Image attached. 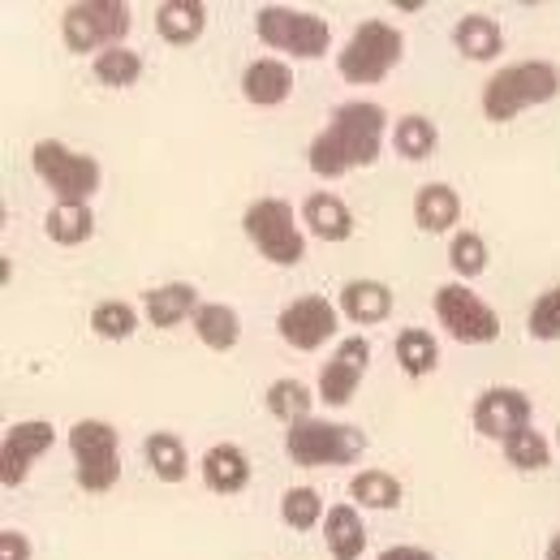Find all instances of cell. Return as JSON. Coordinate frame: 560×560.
<instances>
[{"mask_svg":"<svg viewBox=\"0 0 560 560\" xmlns=\"http://www.w3.org/2000/svg\"><path fill=\"white\" fill-rule=\"evenodd\" d=\"M384 130H388V113L371 100H350L332 113V121L311 139L306 164L315 177L337 182L353 168H371L384 151Z\"/></svg>","mask_w":560,"mask_h":560,"instance_id":"cell-1","label":"cell"},{"mask_svg":"<svg viewBox=\"0 0 560 560\" xmlns=\"http://www.w3.org/2000/svg\"><path fill=\"white\" fill-rule=\"evenodd\" d=\"M560 95V70L552 61H517V66H504L500 73H491L488 86H483V117L504 126L513 121L517 113L535 108V104H548Z\"/></svg>","mask_w":560,"mask_h":560,"instance_id":"cell-2","label":"cell"},{"mask_svg":"<svg viewBox=\"0 0 560 560\" xmlns=\"http://www.w3.org/2000/svg\"><path fill=\"white\" fill-rule=\"evenodd\" d=\"M284 453L293 466L319 470V466H350L366 453V435L350 422L306 419L284 431Z\"/></svg>","mask_w":560,"mask_h":560,"instance_id":"cell-3","label":"cell"},{"mask_svg":"<svg viewBox=\"0 0 560 560\" xmlns=\"http://www.w3.org/2000/svg\"><path fill=\"white\" fill-rule=\"evenodd\" d=\"M401 52H406V35L384 18H366L362 26H353L350 44L337 52V70L353 86H371L388 78V70L401 61Z\"/></svg>","mask_w":560,"mask_h":560,"instance_id":"cell-4","label":"cell"},{"mask_svg":"<svg viewBox=\"0 0 560 560\" xmlns=\"http://www.w3.org/2000/svg\"><path fill=\"white\" fill-rule=\"evenodd\" d=\"M31 168L57 195V203H91V195L100 190V160L70 151L57 139H39L31 147Z\"/></svg>","mask_w":560,"mask_h":560,"instance_id":"cell-5","label":"cell"},{"mask_svg":"<svg viewBox=\"0 0 560 560\" xmlns=\"http://www.w3.org/2000/svg\"><path fill=\"white\" fill-rule=\"evenodd\" d=\"M242 229L255 250L277 268H298L306 259V233L284 199H255L242 215Z\"/></svg>","mask_w":560,"mask_h":560,"instance_id":"cell-6","label":"cell"},{"mask_svg":"<svg viewBox=\"0 0 560 560\" xmlns=\"http://www.w3.org/2000/svg\"><path fill=\"white\" fill-rule=\"evenodd\" d=\"M130 26H135V13L121 0H78V4L66 9V18H61L66 48L78 52V57H86V52L100 57L104 48L126 44Z\"/></svg>","mask_w":560,"mask_h":560,"instance_id":"cell-7","label":"cell"},{"mask_svg":"<svg viewBox=\"0 0 560 560\" xmlns=\"http://www.w3.org/2000/svg\"><path fill=\"white\" fill-rule=\"evenodd\" d=\"M255 31L268 48L289 52L298 61H319L332 44V26L319 18V13H306V9H289V4H264L255 13Z\"/></svg>","mask_w":560,"mask_h":560,"instance_id":"cell-8","label":"cell"},{"mask_svg":"<svg viewBox=\"0 0 560 560\" xmlns=\"http://www.w3.org/2000/svg\"><path fill=\"white\" fill-rule=\"evenodd\" d=\"M73 479L86 491H108L121 479V453H117V427L104 419H82L70 427Z\"/></svg>","mask_w":560,"mask_h":560,"instance_id":"cell-9","label":"cell"},{"mask_svg":"<svg viewBox=\"0 0 560 560\" xmlns=\"http://www.w3.org/2000/svg\"><path fill=\"white\" fill-rule=\"evenodd\" d=\"M435 315H440L444 332L453 341H462V346H488V341L500 337V315L479 293H470L462 280L435 289Z\"/></svg>","mask_w":560,"mask_h":560,"instance_id":"cell-10","label":"cell"},{"mask_svg":"<svg viewBox=\"0 0 560 560\" xmlns=\"http://www.w3.org/2000/svg\"><path fill=\"white\" fill-rule=\"evenodd\" d=\"M337 324H341V311L328 298H319V293L293 298L277 319L280 341L293 346L298 353H315L319 346H328L337 337Z\"/></svg>","mask_w":560,"mask_h":560,"instance_id":"cell-11","label":"cell"},{"mask_svg":"<svg viewBox=\"0 0 560 560\" xmlns=\"http://www.w3.org/2000/svg\"><path fill=\"white\" fill-rule=\"evenodd\" d=\"M52 440H57L52 422L44 419L13 422L4 431V440H0V483L4 488H22L26 475H31V466H35V457H44L52 448Z\"/></svg>","mask_w":560,"mask_h":560,"instance_id":"cell-12","label":"cell"},{"mask_svg":"<svg viewBox=\"0 0 560 560\" xmlns=\"http://www.w3.org/2000/svg\"><path fill=\"white\" fill-rule=\"evenodd\" d=\"M366 366H371V341L366 337H346L337 346V353L324 362V371H319V401L332 406V410L350 406Z\"/></svg>","mask_w":560,"mask_h":560,"instance_id":"cell-13","label":"cell"},{"mask_svg":"<svg viewBox=\"0 0 560 560\" xmlns=\"http://www.w3.org/2000/svg\"><path fill=\"white\" fill-rule=\"evenodd\" d=\"M530 427V397L522 388L495 384L488 393H479L475 401V431L488 440H509L513 431Z\"/></svg>","mask_w":560,"mask_h":560,"instance_id":"cell-14","label":"cell"},{"mask_svg":"<svg viewBox=\"0 0 560 560\" xmlns=\"http://www.w3.org/2000/svg\"><path fill=\"white\" fill-rule=\"evenodd\" d=\"M195 311H199V289L186 280H168V284L142 293V315L151 319V328H177Z\"/></svg>","mask_w":560,"mask_h":560,"instance_id":"cell-15","label":"cell"},{"mask_svg":"<svg viewBox=\"0 0 560 560\" xmlns=\"http://www.w3.org/2000/svg\"><path fill=\"white\" fill-rule=\"evenodd\" d=\"M289 91H293V70L277 57H259L242 73V95L255 108H277L289 100Z\"/></svg>","mask_w":560,"mask_h":560,"instance_id":"cell-16","label":"cell"},{"mask_svg":"<svg viewBox=\"0 0 560 560\" xmlns=\"http://www.w3.org/2000/svg\"><path fill=\"white\" fill-rule=\"evenodd\" d=\"M341 315L358 324V328H371V324H384L393 315V289L384 280H346L341 289Z\"/></svg>","mask_w":560,"mask_h":560,"instance_id":"cell-17","label":"cell"},{"mask_svg":"<svg viewBox=\"0 0 560 560\" xmlns=\"http://www.w3.org/2000/svg\"><path fill=\"white\" fill-rule=\"evenodd\" d=\"M302 224H306V233H315L319 242H350L353 237V211L346 208V199H337V195H328V190L306 195V203H302Z\"/></svg>","mask_w":560,"mask_h":560,"instance_id":"cell-18","label":"cell"},{"mask_svg":"<svg viewBox=\"0 0 560 560\" xmlns=\"http://www.w3.org/2000/svg\"><path fill=\"white\" fill-rule=\"evenodd\" d=\"M203 483L215 495H237L250 483V457L237 444H211L203 453Z\"/></svg>","mask_w":560,"mask_h":560,"instance_id":"cell-19","label":"cell"},{"mask_svg":"<svg viewBox=\"0 0 560 560\" xmlns=\"http://www.w3.org/2000/svg\"><path fill=\"white\" fill-rule=\"evenodd\" d=\"M203 26H208V4H203V0H164V4L155 9V31H160V39L173 44V48L195 44V39L203 35Z\"/></svg>","mask_w":560,"mask_h":560,"instance_id":"cell-20","label":"cell"},{"mask_svg":"<svg viewBox=\"0 0 560 560\" xmlns=\"http://www.w3.org/2000/svg\"><path fill=\"white\" fill-rule=\"evenodd\" d=\"M453 44H457V52L466 57V61H495L500 52H504V35H500V26H495V18L488 13H466V18H457V26H453Z\"/></svg>","mask_w":560,"mask_h":560,"instance_id":"cell-21","label":"cell"},{"mask_svg":"<svg viewBox=\"0 0 560 560\" xmlns=\"http://www.w3.org/2000/svg\"><path fill=\"white\" fill-rule=\"evenodd\" d=\"M457 220H462V199H457L453 186H444V182L419 186V195H415V224H419L422 233H448Z\"/></svg>","mask_w":560,"mask_h":560,"instance_id":"cell-22","label":"cell"},{"mask_svg":"<svg viewBox=\"0 0 560 560\" xmlns=\"http://www.w3.org/2000/svg\"><path fill=\"white\" fill-rule=\"evenodd\" d=\"M195 337L215 353H229L242 341V319L229 302H203L195 311Z\"/></svg>","mask_w":560,"mask_h":560,"instance_id":"cell-23","label":"cell"},{"mask_svg":"<svg viewBox=\"0 0 560 560\" xmlns=\"http://www.w3.org/2000/svg\"><path fill=\"white\" fill-rule=\"evenodd\" d=\"M324 539H328V552L337 560H358L366 548V526L358 517L353 504H332L328 517H324Z\"/></svg>","mask_w":560,"mask_h":560,"instance_id":"cell-24","label":"cell"},{"mask_svg":"<svg viewBox=\"0 0 560 560\" xmlns=\"http://www.w3.org/2000/svg\"><path fill=\"white\" fill-rule=\"evenodd\" d=\"M142 453H147V466H151V475H155L160 483H182L186 470H190L186 444H182L173 431H151L147 444H142Z\"/></svg>","mask_w":560,"mask_h":560,"instance_id":"cell-25","label":"cell"},{"mask_svg":"<svg viewBox=\"0 0 560 560\" xmlns=\"http://www.w3.org/2000/svg\"><path fill=\"white\" fill-rule=\"evenodd\" d=\"M44 233L57 246H82L95 233V215H91L86 203H57V208L44 215Z\"/></svg>","mask_w":560,"mask_h":560,"instance_id":"cell-26","label":"cell"},{"mask_svg":"<svg viewBox=\"0 0 560 560\" xmlns=\"http://www.w3.org/2000/svg\"><path fill=\"white\" fill-rule=\"evenodd\" d=\"M311 406H315V393L302 384V380H277L268 388V415L280 419L284 427L311 419Z\"/></svg>","mask_w":560,"mask_h":560,"instance_id":"cell-27","label":"cell"},{"mask_svg":"<svg viewBox=\"0 0 560 560\" xmlns=\"http://www.w3.org/2000/svg\"><path fill=\"white\" fill-rule=\"evenodd\" d=\"M397 362H401V371H406L410 380L431 375V371H435V362H440V346H435V337H431L427 328H406V332L397 337Z\"/></svg>","mask_w":560,"mask_h":560,"instance_id":"cell-28","label":"cell"},{"mask_svg":"<svg viewBox=\"0 0 560 560\" xmlns=\"http://www.w3.org/2000/svg\"><path fill=\"white\" fill-rule=\"evenodd\" d=\"M91 328L104 341H130L139 332V311L130 302H121V298H108V302H100L91 311Z\"/></svg>","mask_w":560,"mask_h":560,"instance_id":"cell-29","label":"cell"},{"mask_svg":"<svg viewBox=\"0 0 560 560\" xmlns=\"http://www.w3.org/2000/svg\"><path fill=\"white\" fill-rule=\"evenodd\" d=\"M350 495L362 509H397L401 504V483L388 470H362V475H353Z\"/></svg>","mask_w":560,"mask_h":560,"instance_id":"cell-30","label":"cell"},{"mask_svg":"<svg viewBox=\"0 0 560 560\" xmlns=\"http://www.w3.org/2000/svg\"><path fill=\"white\" fill-rule=\"evenodd\" d=\"M91 70H95V78H100L104 86H135L142 78V57L135 48L117 44V48H104Z\"/></svg>","mask_w":560,"mask_h":560,"instance_id":"cell-31","label":"cell"},{"mask_svg":"<svg viewBox=\"0 0 560 560\" xmlns=\"http://www.w3.org/2000/svg\"><path fill=\"white\" fill-rule=\"evenodd\" d=\"M393 147H397V155H406V160H427L435 147H440V130L419 117V113H410V117H401L397 121V130H393Z\"/></svg>","mask_w":560,"mask_h":560,"instance_id":"cell-32","label":"cell"},{"mask_svg":"<svg viewBox=\"0 0 560 560\" xmlns=\"http://www.w3.org/2000/svg\"><path fill=\"white\" fill-rule=\"evenodd\" d=\"M448 264H453V272L462 280L483 277V272H488V242H483L475 229L453 233V242H448Z\"/></svg>","mask_w":560,"mask_h":560,"instance_id":"cell-33","label":"cell"},{"mask_svg":"<svg viewBox=\"0 0 560 560\" xmlns=\"http://www.w3.org/2000/svg\"><path fill=\"white\" fill-rule=\"evenodd\" d=\"M504 457H509V466H517V470H544V466L552 462V444H548L535 427H522V431H513V435L504 440Z\"/></svg>","mask_w":560,"mask_h":560,"instance_id":"cell-34","label":"cell"},{"mask_svg":"<svg viewBox=\"0 0 560 560\" xmlns=\"http://www.w3.org/2000/svg\"><path fill=\"white\" fill-rule=\"evenodd\" d=\"M280 522L293 530H311L324 522V500L315 488H289L280 495Z\"/></svg>","mask_w":560,"mask_h":560,"instance_id":"cell-35","label":"cell"},{"mask_svg":"<svg viewBox=\"0 0 560 560\" xmlns=\"http://www.w3.org/2000/svg\"><path fill=\"white\" fill-rule=\"evenodd\" d=\"M526 332H530V341H560V284L535 298V306L526 315Z\"/></svg>","mask_w":560,"mask_h":560,"instance_id":"cell-36","label":"cell"},{"mask_svg":"<svg viewBox=\"0 0 560 560\" xmlns=\"http://www.w3.org/2000/svg\"><path fill=\"white\" fill-rule=\"evenodd\" d=\"M0 560H31V539L22 530H0Z\"/></svg>","mask_w":560,"mask_h":560,"instance_id":"cell-37","label":"cell"},{"mask_svg":"<svg viewBox=\"0 0 560 560\" xmlns=\"http://www.w3.org/2000/svg\"><path fill=\"white\" fill-rule=\"evenodd\" d=\"M375 560H435V557H431V552H422V548H406V544H401V548H388V552H380Z\"/></svg>","mask_w":560,"mask_h":560,"instance_id":"cell-38","label":"cell"},{"mask_svg":"<svg viewBox=\"0 0 560 560\" xmlns=\"http://www.w3.org/2000/svg\"><path fill=\"white\" fill-rule=\"evenodd\" d=\"M548 560H560V530L552 535V544H548Z\"/></svg>","mask_w":560,"mask_h":560,"instance_id":"cell-39","label":"cell"},{"mask_svg":"<svg viewBox=\"0 0 560 560\" xmlns=\"http://www.w3.org/2000/svg\"><path fill=\"white\" fill-rule=\"evenodd\" d=\"M557 440H560V427H557Z\"/></svg>","mask_w":560,"mask_h":560,"instance_id":"cell-40","label":"cell"}]
</instances>
